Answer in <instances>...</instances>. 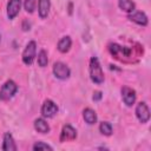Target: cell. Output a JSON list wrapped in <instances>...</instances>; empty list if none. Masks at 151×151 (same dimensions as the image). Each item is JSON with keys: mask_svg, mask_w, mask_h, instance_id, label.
Returning <instances> with one entry per match:
<instances>
[{"mask_svg": "<svg viewBox=\"0 0 151 151\" xmlns=\"http://www.w3.org/2000/svg\"><path fill=\"white\" fill-rule=\"evenodd\" d=\"M110 53L120 61H133V57L139 58L140 54H143V46L137 45V47H126L118 45L116 42L109 45Z\"/></svg>", "mask_w": 151, "mask_h": 151, "instance_id": "1", "label": "cell"}, {"mask_svg": "<svg viewBox=\"0 0 151 151\" xmlns=\"http://www.w3.org/2000/svg\"><path fill=\"white\" fill-rule=\"evenodd\" d=\"M88 71H90V78L93 83H96V84L104 83V72H103V68H101L97 57H92L90 59Z\"/></svg>", "mask_w": 151, "mask_h": 151, "instance_id": "2", "label": "cell"}, {"mask_svg": "<svg viewBox=\"0 0 151 151\" xmlns=\"http://www.w3.org/2000/svg\"><path fill=\"white\" fill-rule=\"evenodd\" d=\"M17 91H18V85L13 80H7L0 90V99L1 100H9L15 94Z\"/></svg>", "mask_w": 151, "mask_h": 151, "instance_id": "3", "label": "cell"}, {"mask_svg": "<svg viewBox=\"0 0 151 151\" xmlns=\"http://www.w3.org/2000/svg\"><path fill=\"white\" fill-rule=\"evenodd\" d=\"M35 52H37L35 41H29L22 52V61L25 65H32V63L35 58Z\"/></svg>", "mask_w": 151, "mask_h": 151, "instance_id": "4", "label": "cell"}, {"mask_svg": "<svg viewBox=\"0 0 151 151\" xmlns=\"http://www.w3.org/2000/svg\"><path fill=\"white\" fill-rule=\"evenodd\" d=\"M57 112H58L57 104L51 99H46L41 106V114L46 118H52L57 114Z\"/></svg>", "mask_w": 151, "mask_h": 151, "instance_id": "5", "label": "cell"}, {"mask_svg": "<svg viewBox=\"0 0 151 151\" xmlns=\"http://www.w3.org/2000/svg\"><path fill=\"white\" fill-rule=\"evenodd\" d=\"M53 73L57 78L59 79H67L71 74V71L68 68V66L61 61H57L54 65H53Z\"/></svg>", "mask_w": 151, "mask_h": 151, "instance_id": "6", "label": "cell"}, {"mask_svg": "<svg viewBox=\"0 0 151 151\" xmlns=\"http://www.w3.org/2000/svg\"><path fill=\"white\" fill-rule=\"evenodd\" d=\"M136 116L138 118V120L143 124L147 123L149 119H150V110L147 107V105L144 103V101H140L137 107H136Z\"/></svg>", "mask_w": 151, "mask_h": 151, "instance_id": "7", "label": "cell"}, {"mask_svg": "<svg viewBox=\"0 0 151 151\" xmlns=\"http://www.w3.org/2000/svg\"><path fill=\"white\" fill-rule=\"evenodd\" d=\"M77 138V131L74 127H72L71 125H65L60 132V137L59 140L61 143L65 142H70V140H74Z\"/></svg>", "mask_w": 151, "mask_h": 151, "instance_id": "8", "label": "cell"}, {"mask_svg": "<svg viewBox=\"0 0 151 151\" xmlns=\"http://www.w3.org/2000/svg\"><path fill=\"white\" fill-rule=\"evenodd\" d=\"M122 98L127 106H132L136 101V91L129 86L122 87Z\"/></svg>", "mask_w": 151, "mask_h": 151, "instance_id": "9", "label": "cell"}, {"mask_svg": "<svg viewBox=\"0 0 151 151\" xmlns=\"http://www.w3.org/2000/svg\"><path fill=\"white\" fill-rule=\"evenodd\" d=\"M21 7V0H9L7 5V17L9 19H14Z\"/></svg>", "mask_w": 151, "mask_h": 151, "instance_id": "10", "label": "cell"}, {"mask_svg": "<svg viewBox=\"0 0 151 151\" xmlns=\"http://www.w3.org/2000/svg\"><path fill=\"white\" fill-rule=\"evenodd\" d=\"M129 19L131 21L138 24V25H142V26H146L147 21H149L146 14L144 12H142V11H136V12L133 11V12H131V14H129Z\"/></svg>", "mask_w": 151, "mask_h": 151, "instance_id": "11", "label": "cell"}, {"mask_svg": "<svg viewBox=\"0 0 151 151\" xmlns=\"http://www.w3.org/2000/svg\"><path fill=\"white\" fill-rule=\"evenodd\" d=\"M1 149L4 151H17V145H15V142L12 137V134L9 132H6L4 134V142H2V146Z\"/></svg>", "mask_w": 151, "mask_h": 151, "instance_id": "12", "label": "cell"}, {"mask_svg": "<svg viewBox=\"0 0 151 151\" xmlns=\"http://www.w3.org/2000/svg\"><path fill=\"white\" fill-rule=\"evenodd\" d=\"M50 7H51V1L50 0H39L38 12H39V17L41 19L47 17V14L50 12Z\"/></svg>", "mask_w": 151, "mask_h": 151, "instance_id": "13", "label": "cell"}, {"mask_svg": "<svg viewBox=\"0 0 151 151\" xmlns=\"http://www.w3.org/2000/svg\"><path fill=\"white\" fill-rule=\"evenodd\" d=\"M71 45H72L71 38H70L68 35L63 37V38L59 40V42H58V50H59V52H61V53H66V52L71 48Z\"/></svg>", "mask_w": 151, "mask_h": 151, "instance_id": "14", "label": "cell"}, {"mask_svg": "<svg viewBox=\"0 0 151 151\" xmlns=\"http://www.w3.org/2000/svg\"><path fill=\"white\" fill-rule=\"evenodd\" d=\"M34 129L40 132V133H47L50 132V126L47 124V122L42 118H38L34 120Z\"/></svg>", "mask_w": 151, "mask_h": 151, "instance_id": "15", "label": "cell"}, {"mask_svg": "<svg viewBox=\"0 0 151 151\" xmlns=\"http://www.w3.org/2000/svg\"><path fill=\"white\" fill-rule=\"evenodd\" d=\"M83 117H84L85 122L90 125H92L97 122V114L92 109H85L84 112H83Z\"/></svg>", "mask_w": 151, "mask_h": 151, "instance_id": "16", "label": "cell"}, {"mask_svg": "<svg viewBox=\"0 0 151 151\" xmlns=\"http://www.w3.org/2000/svg\"><path fill=\"white\" fill-rule=\"evenodd\" d=\"M118 5L120 7V9L131 13L134 11V2L132 0H118Z\"/></svg>", "mask_w": 151, "mask_h": 151, "instance_id": "17", "label": "cell"}, {"mask_svg": "<svg viewBox=\"0 0 151 151\" xmlns=\"http://www.w3.org/2000/svg\"><path fill=\"white\" fill-rule=\"evenodd\" d=\"M99 131H100L103 134H105V136H111V134H112V126H111L110 123L103 122V123H100V125H99Z\"/></svg>", "mask_w": 151, "mask_h": 151, "instance_id": "18", "label": "cell"}, {"mask_svg": "<svg viewBox=\"0 0 151 151\" xmlns=\"http://www.w3.org/2000/svg\"><path fill=\"white\" fill-rule=\"evenodd\" d=\"M47 63H48L47 53H46L45 50H41V51L39 52V54H38V64H39V66L45 67V66L47 65Z\"/></svg>", "mask_w": 151, "mask_h": 151, "instance_id": "19", "label": "cell"}, {"mask_svg": "<svg viewBox=\"0 0 151 151\" xmlns=\"http://www.w3.org/2000/svg\"><path fill=\"white\" fill-rule=\"evenodd\" d=\"M33 150L34 151H39V150H53V147L51 146V145H48V144H46V143H44V142H37L34 145H33Z\"/></svg>", "mask_w": 151, "mask_h": 151, "instance_id": "20", "label": "cell"}, {"mask_svg": "<svg viewBox=\"0 0 151 151\" xmlns=\"http://www.w3.org/2000/svg\"><path fill=\"white\" fill-rule=\"evenodd\" d=\"M35 4H37V0H25L24 7H25L26 12L32 13L34 11V8H35Z\"/></svg>", "mask_w": 151, "mask_h": 151, "instance_id": "21", "label": "cell"}, {"mask_svg": "<svg viewBox=\"0 0 151 151\" xmlns=\"http://www.w3.org/2000/svg\"><path fill=\"white\" fill-rule=\"evenodd\" d=\"M101 98V92H96L93 96V100H99Z\"/></svg>", "mask_w": 151, "mask_h": 151, "instance_id": "22", "label": "cell"}, {"mask_svg": "<svg viewBox=\"0 0 151 151\" xmlns=\"http://www.w3.org/2000/svg\"><path fill=\"white\" fill-rule=\"evenodd\" d=\"M0 39H1V37H0Z\"/></svg>", "mask_w": 151, "mask_h": 151, "instance_id": "23", "label": "cell"}]
</instances>
